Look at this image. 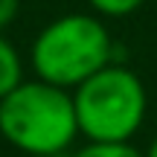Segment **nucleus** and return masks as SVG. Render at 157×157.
<instances>
[{"label":"nucleus","mask_w":157,"mask_h":157,"mask_svg":"<svg viewBox=\"0 0 157 157\" xmlns=\"http://www.w3.org/2000/svg\"><path fill=\"white\" fill-rule=\"evenodd\" d=\"M113 64V38L105 17L93 12L58 15L29 47V67L35 78L73 90L99 70Z\"/></svg>","instance_id":"f257e3e1"},{"label":"nucleus","mask_w":157,"mask_h":157,"mask_svg":"<svg viewBox=\"0 0 157 157\" xmlns=\"http://www.w3.org/2000/svg\"><path fill=\"white\" fill-rule=\"evenodd\" d=\"M0 134L32 157H56L78 137L73 93L41 78H26L0 99Z\"/></svg>","instance_id":"f03ea898"},{"label":"nucleus","mask_w":157,"mask_h":157,"mask_svg":"<svg viewBox=\"0 0 157 157\" xmlns=\"http://www.w3.org/2000/svg\"><path fill=\"white\" fill-rule=\"evenodd\" d=\"M78 137L87 143H131L148 113L143 78L125 64H108L73 90Z\"/></svg>","instance_id":"7ed1b4c3"},{"label":"nucleus","mask_w":157,"mask_h":157,"mask_svg":"<svg viewBox=\"0 0 157 157\" xmlns=\"http://www.w3.org/2000/svg\"><path fill=\"white\" fill-rule=\"evenodd\" d=\"M23 56L3 32H0V99L12 93L17 84H23Z\"/></svg>","instance_id":"20e7f679"},{"label":"nucleus","mask_w":157,"mask_h":157,"mask_svg":"<svg viewBox=\"0 0 157 157\" xmlns=\"http://www.w3.org/2000/svg\"><path fill=\"white\" fill-rule=\"evenodd\" d=\"M70 157H146L131 143H84Z\"/></svg>","instance_id":"39448f33"},{"label":"nucleus","mask_w":157,"mask_h":157,"mask_svg":"<svg viewBox=\"0 0 157 157\" xmlns=\"http://www.w3.org/2000/svg\"><path fill=\"white\" fill-rule=\"evenodd\" d=\"M148 0H87L90 12L99 17H128L140 12Z\"/></svg>","instance_id":"423d86ee"},{"label":"nucleus","mask_w":157,"mask_h":157,"mask_svg":"<svg viewBox=\"0 0 157 157\" xmlns=\"http://www.w3.org/2000/svg\"><path fill=\"white\" fill-rule=\"evenodd\" d=\"M21 15V0H0V32L9 29Z\"/></svg>","instance_id":"0eeeda50"},{"label":"nucleus","mask_w":157,"mask_h":157,"mask_svg":"<svg viewBox=\"0 0 157 157\" xmlns=\"http://www.w3.org/2000/svg\"><path fill=\"white\" fill-rule=\"evenodd\" d=\"M146 157H157V134H154V140L148 143V148H146Z\"/></svg>","instance_id":"6e6552de"}]
</instances>
